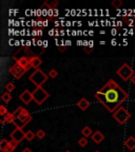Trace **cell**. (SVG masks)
I'll use <instances>...</instances> for the list:
<instances>
[{"label": "cell", "instance_id": "cell-2", "mask_svg": "<svg viewBox=\"0 0 135 152\" xmlns=\"http://www.w3.org/2000/svg\"><path fill=\"white\" fill-rule=\"evenodd\" d=\"M15 121H14V126L16 128H23L24 126H27L30 121H32V115L30 114L29 111L23 107H18L16 110L13 112Z\"/></svg>", "mask_w": 135, "mask_h": 152}, {"label": "cell", "instance_id": "cell-7", "mask_svg": "<svg viewBox=\"0 0 135 152\" xmlns=\"http://www.w3.org/2000/svg\"><path fill=\"white\" fill-rule=\"evenodd\" d=\"M29 70L30 69H23V68H21V67L19 66V65L15 63L14 66H12L11 68H10V73H11L16 79H20L22 76L24 75V74L29 71Z\"/></svg>", "mask_w": 135, "mask_h": 152}, {"label": "cell", "instance_id": "cell-13", "mask_svg": "<svg viewBox=\"0 0 135 152\" xmlns=\"http://www.w3.org/2000/svg\"><path fill=\"white\" fill-rule=\"evenodd\" d=\"M77 107L79 108L81 111H86L88 109V108L90 107V102L87 99V98H81V99H79V102H77Z\"/></svg>", "mask_w": 135, "mask_h": 152}, {"label": "cell", "instance_id": "cell-4", "mask_svg": "<svg viewBox=\"0 0 135 152\" xmlns=\"http://www.w3.org/2000/svg\"><path fill=\"white\" fill-rule=\"evenodd\" d=\"M29 79L32 81L33 84L36 86V88H37V87H41L45 81L48 80L49 76L43 71H41L40 69H38V70H35V71L30 75Z\"/></svg>", "mask_w": 135, "mask_h": 152}, {"label": "cell", "instance_id": "cell-16", "mask_svg": "<svg viewBox=\"0 0 135 152\" xmlns=\"http://www.w3.org/2000/svg\"><path fill=\"white\" fill-rule=\"evenodd\" d=\"M8 146H10V142H8V139H1V142H0V150H1V151L6 152V150L8 149Z\"/></svg>", "mask_w": 135, "mask_h": 152}, {"label": "cell", "instance_id": "cell-8", "mask_svg": "<svg viewBox=\"0 0 135 152\" xmlns=\"http://www.w3.org/2000/svg\"><path fill=\"white\" fill-rule=\"evenodd\" d=\"M24 139H25V132L22 131L21 128H16L14 131H12L11 139L14 141V142H16L17 144H19Z\"/></svg>", "mask_w": 135, "mask_h": 152}, {"label": "cell", "instance_id": "cell-22", "mask_svg": "<svg viewBox=\"0 0 135 152\" xmlns=\"http://www.w3.org/2000/svg\"><path fill=\"white\" fill-rule=\"evenodd\" d=\"M4 88H6V92H8V93H11V92H13L14 90H15V85L13 84V82H6V85H4Z\"/></svg>", "mask_w": 135, "mask_h": 152}, {"label": "cell", "instance_id": "cell-31", "mask_svg": "<svg viewBox=\"0 0 135 152\" xmlns=\"http://www.w3.org/2000/svg\"><path fill=\"white\" fill-rule=\"evenodd\" d=\"M64 49H66V48H64V47H61L60 49H59V51H60L61 53H64Z\"/></svg>", "mask_w": 135, "mask_h": 152}, {"label": "cell", "instance_id": "cell-5", "mask_svg": "<svg viewBox=\"0 0 135 152\" xmlns=\"http://www.w3.org/2000/svg\"><path fill=\"white\" fill-rule=\"evenodd\" d=\"M32 93H33V99H34V102L39 106L42 105L43 102L50 97V94L43 89L42 87H37Z\"/></svg>", "mask_w": 135, "mask_h": 152}, {"label": "cell", "instance_id": "cell-3", "mask_svg": "<svg viewBox=\"0 0 135 152\" xmlns=\"http://www.w3.org/2000/svg\"><path fill=\"white\" fill-rule=\"evenodd\" d=\"M113 117L115 118V121L119 124V125H124L131 118V113L126 109L124 107L120 106L115 112L112 113Z\"/></svg>", "mask_w": 135, "mask_h": 152}, {"label": "cell", "instance_id": "cell-20", "mask_svg": "<svg viewBox=\"0 0 135 152\" xmlns=\"http://www.w3.org/2000/svg\"><path fill=\"white\" fill-rule=\"evenodd\" d=\"M34 137H36V134H34V132H33V131H31V130H28V131L25 132V139H27V141L31 142V141H33V139H34Z\"/></svg>", "mask_w": 135, "mask_h": 152}, {"label": "cell", "instance_id": "cell-29", "mask_svg": "<svg viewBox=\"0 0 135 152\" xmlns=\"http://www.w3.org/2000/svg\"><path fill=\"white\" fill-rule=\"evenodd\" d=\"M21 152H33V151H32L31 149H30V148H24V149L22 150Z\"/></svg>", "mask_w": 135, "mask_h": 152}, {"label": "cell", "instance_id": "cell-21", "mask_svg": "<svg viewBox=\"0 0 135 152\" xmlns=\"http://www.w3.org/2000/svg\"><path fill=\"white\" fill-rule=\"evenodd\" d=\"M17 146H18V144H17L16 142H14V141H11V142H10V146H8V149L6 150V152H13L14 150L17 148Z\"/></svg>", "mask_w": 135, "mask_h": 152}, {"label": "cell", "instance_id": "cell-12", "mask_svg": "<svg viewBox=\"0 0 135 152\" xmlns=\"http://www.w3.org/2000/svg\"><path fill=\"white\" fill-rule=\"evenodd\" d=\"M92 141L95 144H97V145H99L101 142H102L103 139H105V135H103L102 133H101L100 131H95L94 133L92 134Z\"/></svg>", "mask_w": 135, "mask_h": 152}, {"label": "cell", "instance_id": "cell-10", "mask_svg": "<svg viewBox=\"0 0 135 152\" xmlns=\"http://www.w3.org/2000/svg\"><path fill=\"white\" fill-rule=\"evenodd\" d=\"M41 65H42V59L39 56H32L30 59V67L35 70H38Z\"/></svg>", "mask_w": 135, "mask_h": 152}, {"label": "cell", "instance_id": "cell-33", "mask_svg": "<svg viewBox=\"0 0 135 152\" xmlns=\"http://www.w3.org/2000/svg\"><path fill=\"white\" fill-rule=\"evenodd\" d=\"M64 152H71V151H70V150H66V151H64Z\"/></svg>", "mask_w": 135, "mask_h": 152}, {"label": "cell", "instance_id": "cell-25", "mask_svg": "<svg viewBox=\"0 0 135 152\" xmlns=\"http://www.w3.org/2000/svg\"><path fill=\"white\" fill-rule=\"evenodd\" d=\"M122 0H113L112 1V5H113L115 9H120L122 5Z\"/></svg>", "mask_w": 135, "mask_h": 152}, {"label": "cell", "instance_id": "cell-9", "mask_svg": "<svg viewBox=\"0 0 135 152\" xmlns=\"http://www.w3.org/2000/svg\"><path fill=\"white\" fill-rule=\"evenodd\" d=\"M19 98L25 105H29V104H31V102L34 100L33 99V93L31 91H29V90H24L21 94H20Z\"/></svg>", "mask_w": 135, "mask_h": 152}, {"label": "cell", "instance_id": "cell-18", "mask_svg": "<svg viewBox=\"0 0 135 152\" xmlns=\"http://www.w3.org/2000/svg\"><path fill=\"white\" fill-rule=\"evenodd\" d=\"M1 99H2V102H6V104H8V102H11V99H12V94L11 93H8V92L3 93V94L1 95Z\"/></svg>", "mask_w": 135, "mask_h": 152}, {"label": "cell", "instance_id": "cell-28", "mask_svg": "<svg viewBox=\"0 0 135 152\" xmlns=\"http://www.w3.org/2000/svg\"><path fill=\"white\" fill-rule=\"evenodd\" d=\"M130 80H131V82H132L133 85H135V74L132 76V77H131V79H130Z\"/></svg>", "mask_w": 135, "mask_h": 152}, {"label": "cell", "instance_id": "cell-24", "mask_svg": "<svg viewBox=\"0 0 135 152\" xmlns=\"http://www.w3.org/2000/svg\"><path fill=\"white\" fill-rule=\"evenodd\" d=\"M78 145H79L80 147H86V146L88 145V139H87V137L82 136L81 139H78Z\"/></svg>", "mask_w": 135, "mask_h": 152}, {"label": "cell", "instance_id": "cell-14", "mask_svg": "<svg viewBox=\"0 0 135 152\" xmlns=\"http://www.w3.org/2000/svg\"><path fill=\"white\" fill-rule=\"evenodd\" d=\"M124 146L128 148L129 150H134L135 149V139L133 136L128 137L126 141H124Z\"/></svg>", "mask_w": 135, "mask_h": 152}, {"label": "cell", "instance_id": "cell-34", "mask_svg": "<svg viewBox=\"0 0 135 152\" xmlns=\"http://www.w3.org/2000/svg\"><path fill=\"white\" fill-rule=\"evenodd\" d=\"M95 152H100V151H98V150H96V151Z\"/></svg>", "mask_w": 135, "mask_h": 152}, {"label": "cell", "instance_id": "cell-17", "mask_svg": "<svg viewBox=\"0 0 135 152\" xmlns=\"http://www.w3.org/2000/svg\"><path fill=\"white\" fill-rule=\"evenodd\" d=\"M59 4V2L57 0H51V1H45V5H47L49 9H56L57 8V5Z\"/></svg>", "mask_w": 135, "mask_h": 152}, {"label": "cell", "instance_id": "cell-30", "mask_svg": "<svg viewBox=\"0 0 135 152\" xmlns=\"http://www.w3.org/2000/svg\"><path fill=\"white\" fill-rule=\"evenodd\" d=\"M91 52H92V49H87V50H86V53H87V54H90Z\"/></svg>", "mask_w": 135, "mask_h": 152}, {"label": "cell", "instance_id": "cell-1", "mask_svg": "<svg viewBox=\"0 0 135 152\" xmlns=\"http://www.w3.org/2000/svg\"><path fill=\"white\" fill-rule=\"evenodd\" d=\"M128 97L129 94L113 79L107 81V84L95 93L96 99L111 113L115 112Z\"/></svg>", "mask_w": 135, "mask_h": 152}, {"label": "cell", "instance_id": "cell-27", "mask_svg": "<svg viewBox=\"0 0 135 152\" xmlns=\"http://www.w3.org/2000/svg\"><path fill=\"white\" fill-rule=\"evenodd\" d=\"M36 137L37 139H45V132L43 131V130H38L37 132H36Z\"/></svg>", "mask_w": 135, "mask_h": 152}, {"label": "cell", "instance_id": "cell-15", "mask_svg": "<svg viewBox=\"0 0 135 152\" xmlns=\"http://www.w3.org/2000/svg\"><path fill=\"white\" fill-rule=\"evenodd\" d=\"M81 134H82V135H83L85 137L92 136V134H93L92 129H91L90 127H88V126L83 127V128H82V130H81Z\"/></svg>", "mask_w": 135, "mask_h": 152}, {"label": "cell", "instance_id": "cell-23", "mask_svg": "<svg viewBox=\"0 0 135 152\" xmlns=\"http://www.w3.org/2000/svg\"><path fill=\"white\" fill-rule=\"evenodd\" d=\"M48 76L50 77V78H56L57 76H58V72H57V70L56 69H52V70H50L48 73Z\"/></svg>", "mask_w": 135, "mask_h": 152}, {"label": "cell", "instance_id": "cell-11", "mask_svg": "<svg viewBox=\"0 0 135 152\" xmlns=\"http://www.w3.org/2000/svg\"><path fill=\"white\" fill-rule=\"evenodd\" d=\"M30 59H31V57L22 56V57L16 59V63L23 69H31V67H30Z\"/></svg>", "mask_w": 135, "mask_h": 152}, {"label": "cell", "instance_id": "cell-26", "mask_svg": "<svg viewBox=\"0 0 135 152\" xmlns=\"http://www.w3.org/2000/svg\"><path fill=\"white\" fill-rule=\"evenodd\" d=\"M8 110L6 109V106H3V105L0 106V115L2 116V117H4V116L8 114Z\"/></svg>", "mask_w": 135, "mask_h": 152}, {"label": "cell", "instance_id": "cell-6", "mask_svg": "<svg viewBox=\"0 0 135 152\" xmlns=\"http://www.w3.org/2000/svg\"><path fill=\"white\" fill-rule=\"evenodd\" d=\"M116 74L122 79V80L128 81V80L131 79V77H132L135 73H134V70L131 68L130 65H128V63H124L120 68H118V70L116 71Z\"/></svg>", "mask_w": 135, "mask_h": 152}, {"label": "cell", "instance_id": "cell-19", "mask_svg": "<svg viewBox=\"0 0 135 152\" xmlns=\"http://www.w3.org/2000/svg\"><path fill=\"white\" fill-rule=\"evenodd\" d=\"M3 118H4L6 123H8V124H14V121H15L14 114H13V113H10V112H8V114H6V115L4 116Z\"/></svg>", "mask_w": 135, "mask_h": 152}, {"label": "cell", "instance_id": "cell-32", "mask_svg": "<svg viewBox=\"0 0 135 152\" xmlns=\"http://www.w3.org/2000/svg\"><path fill=\"white\" fill-rule=\"evenodd\" d=\"M0 123H1V125H4V124H6V121H4V118H1Z\"/></svg>", "mask_w": 135, "mask_h": 152}]
</instances>
